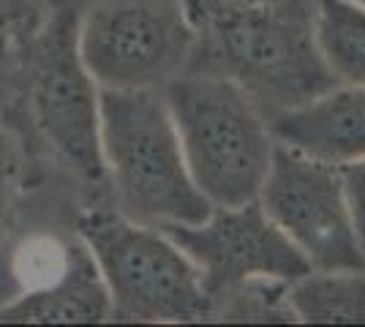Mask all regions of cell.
Wrapping results in <instances>:
<instances>
[{"mask_svg":"<svg viewBox=\"0 0 365 327\" xmlns=\"http://www.w3.org/2000/svg\"><path fill=\"white\" fill-rule=\"evenodd\" d=\"M194 49L185 71L237 82L267 123L338 88L314 36V0H185Z\"/></svg>","mask_w":365,"mask_h":327,"instance_id":"1","label":"cell"},{"mask_svg":"<svg viewBox=\"0 0 365 327\" xmlns=\"http://www.w3.org/2000/svg\"><path fill=\"white\" fill-rule=\"evenodd\" d=\"M98 134L115 207L128 218L161 227L213 213L188 175L161 88H98Z\"/></svg>","mask_w":365,"mask_h":327,"instance_id":"2","label":"cell"},{"mask_svg":"<svg viewBox=\"0 0 365 327\" xmlns=\"http://www.w3.org/2000/svg\"><path fill=\"white\" fill-rule=\"evenodd\" d=\"M79 14L58 3L22 41V79L14 112L19 125L55 161L91 188L107 191L109 175L98 134V85L76 47Z\"/></svg>","mask_w":365,"mask_h":327,"instance_id":"3","label":"cell"},{"mask_svg":"<svg viewBox=\"0 0 365 327\" xmlns=\"http://www.w3.org/2000/svg\"><path fill=\"white\" fill-rule=\"evenodd\" d=\"M194 186L213 207L259 199L273 158V131L237 82L182 71L161 88Z\"/></svg>","mask_w":365,"mask_h":327,"instance_id":"4","label":"cell"},{"mask_svg":"<svg viewBox=\"0 0 365 327\" xmlns=\"http://www.w3.org/2000/svg\"><path fill=\"white\" fill-rule=\"evenodd\" d=\"M112 297V322L191 325L213 319V303L191 256L158 227L96 204L76 218Z\"/></svg>","mask_w":365,"mask_h":327,"instance_id":"5","label":"cell"},{"mask_svg":"<svg viewBox=\"0 0 365 327\" xmlns=\"http://www.w3.org/2000/svg\"><path fill=\"white\" fill-rule=\"evenodd\" d=\"M194 38L185 0H96L76 47L98 88H164L188 68Z\"/></svg>","mask_w":365,"mask_h":327,"instance_id":"6","label":"cell"},{"mask_svg":"<svg viewBox=\"0 0 365 327\" xmlns=\"http://www.w3.org/2000/svg\"><path fill=\"white\" fill-rule=\"evenodd\" d=\"M259 204L314 270L365 267L338 164L275 140Z\"/></svg>","mask_w":365,"mask_h":327,"instance_id":"7","label":"cell"},{"mask_svg":"<svg viewBox=\"0 0 365 327\" xmlns=\"http://www.w3.org/2000/svg\"><path fill=\"white\" fill-rule=\"evenodd\" d=\"M202 273L205 292L218 306L245 281H294L314 270L287 234L262 210L259 199L237 207H213L202 224H161Z\"/></svg>","mask_w":365,"mask_h":327,"instance_id":"8","label":"cell"},{"mask_svg":"<svg viewBox=\"0 0 365 327\" xmlns=\"http://www.w3.org/2000/svg\"><path fill=\"white\" fill-rule=\"evenodd\" d=\"M109 316L112 297L107 281L79 234L66 246L61 279L0 308V322L6 325H101Z\"/></svg>","mask_w":365,"mask_h":327,"instance_id":"9","label":"cell"},{"mask_svg":"<svg viewBox=\"0 0 365 327\" xmlns=\"http://www.w3.org/2000/svg\"><path fill=\"white\" fill-rule=\"evenodd\" d=\"M273 140L330 164L365 158V88L338 85L270 120Z\"/></svg>","mask_w":365,"mask_h":327,"instance_id":"10","label":"cell"},{"mask_svg":"<svg viewBox=\"0 0 365 327\" xmlns=\"http://www.w3.org/2000/svg\"><path fill=\"white\" fill-rule=\"evenodd\" d=\"M287 300L305 325H365V267L308 270L289 281Z\"/></svg>","mask_w":365,"mask_h":327,"instance_id":"11","label":"cell"},{"mask_svg":"<svg viewBox=\"0 0 365 327\" xmlns=\"http://www.w3.org/2000/svg\"><path fill=\"white\" fill-rule=\"evenodd\" d=\"M314 36L341 85L365 88V9L354 0H314Z\"/></svg>","mask_w":365,"mask_h":327,"instance_id":"12","label":"cell"},{"mask_svg":"<svg viewBox=\"0 0 365 327\" xmlns=\"http://www.w3.org/2000/svg\"><path fill=\"white\" fill-rule=\"evenodd\" d=\"M36 0H0V55L16 44L38 25Z\"/></svg>","mask_w":365,"mask_h":327,"instance_id":"13","label":"cell"},{"mask_svg":"<svg viewBox=\"0 0 365 327\" xmlns=\"http://www.w3.org/2000/svg\"><path fill=\"white\" fill-rule=\"evenodd\" d=\"M341 180H344V191H346V202H349V213L354 221L357 237L365 249V158H354L346 164H338Z\"/></svg>","mask_w":365,"mask_h":327,"instance_id":"14","label":"cell"},{"mask_svg":"<svg viewBox=\"0 0 365 327\" xmlns=\"http://www.w3.org/2000/svg\"><path fill=\"white\" fill-rule=\"evenodd\" d=\"M354 3H360V6H363V9H365V0H354Z\"/></svg>","mask_w":365,"mask_h":327,"instance_id":"15","label":"cell"}]
</instances>
